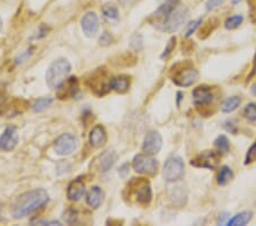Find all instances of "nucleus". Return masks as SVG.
I'll return each instance as SVG.
<instances>
[{"label":"nucleus","mask_w":256,"mask_h":226,"mask_svg":"<svg viewBox=\"0 0 256 226\" xmlns=\"http://www.w3.org/2000/svg\"><path fill=\"white\" fill-rule=\"evenodd\" d=\"M49 201V195L45 190H33V191L26 192L22 194L15 202L13 208V216L16 219L23 218L25 216L37 211L38 209L47 204Z\"/></svg>","instance_id":"1"},{"label":"nucleus","mask_w":256,"mask_h":226,"mask_svg":"<svg viewBox=\"0 0 256 226\" xmlns=\"http://www.w3.org/2000/svg\"><path fill=\"white\" fill-rule=\"evenodd\" d=\"M71 72L70 62L65 58L52 62L49 67L47 74H46V81L51 89H57L66 80L68 73Z\"/></svg>","instance_id":"2"},{"label":"nucleus","mask_w":256,"mask_h":226,"mask_svg":"<svg viewBox=\"0 0 256 226\" xmlns=\"http://www.w3.org/2000/svg\"><path fill=\"white\" fill-rule=\"evenodd\" d=\"M189 16L188 8L186 6L178 5L172 12L167 15V17L164 19L160 25V29L165 32H176L187 22Z\"/></svg>","instance_id":"3"},{"label":"nucleus","mask_w":256,"mask_h":226,"mask_svg":"<svg viewBox=\"0 0 256 226\" xmlns=\"http://www.w3.org/2000/svg\"><path fill=\"white\" fill-rule=\"evenodd\" d=\"M183 174H185V165L179 156H172L164 165L163 176L166 182L179 181L182 178Z\"/></svg>","instance_id":"4"},{"label":"nucleus","mask_w":256,"mask_h":226,"mask_svg":"<svg viewBox=\"0 0 256 226\" xmlns=\"http://www.w3.org/2000/svg\"><path fill=\"white\" fill-rule=\"evenodd\" d=\"M133 169L139 174H147V175H153L157 172L159 162L154 159L150 155H138L134 156L132 162Z\"/></svg>","instance_id":"5"},{"label":"nucleus","mask_w":256,"mask_h":226,"mask_svg":"<svg viewBox=\"0 0 256 226\" xmlns=\"http://www.w3.org/2000/svg\"><path fill=\"white\" fill-rule=\"evenodd\" d=\"M78 139L72 134H63L55 140V151L61 156H68L78 149Z\"/></svg>","instance_id":"6"},{"label":"nucleus","mask_w":256,"mask_h":226,"mask_svg":"<svg viewBox=\"0 0 256 226\" xmlns=\"http://www.w3.org/2000/svg\"><path fill=\"white\" fill-rule=\"evenodd\" d=\"M162 137H160V133L149 132L146 135L145 140H144L143 150L147 155L154 156L159 153L160 149H162Z\"/></svg>","instance_id":"7"},{"label":"nucleus","mask_w":256,"mask_h":226,"mask_svg":"<svg viewBox=\"0 0 256 226\" xmlns=\"http://www.w3.org/2000/svg\"><path fill=\"white\" fill-rule=\"evenodd\" d=\"M18 143V134L14 127H8L0 136V150L12 151Z\"/></svg>","instance_id":"8"},{"label":"nucleus","mask_w":256,"mask_h":226,"mask_svg":"<svg viewBox=\"0 0 256 226\" xmlns=\"http://www.w3.org/2000/svg\"><path fill=\"white\" fill-rule=\"evenodd\" d=\"M81 25L82 30H83L87 37H95L98 32V28H99V21H98L96 13H87L81 19Z\"/></svg>","instance_id":"9"},{"label":"nucleus","mask_w":256,"mask_h":226,"mask_svg":"<svg viewBox=\"0 0 256 226\" xmlns=\"http://www.w3.org/2000/svg\"><path fill=\"white\" fill-rule=\"evenodd\" d=\"M197 77H198V71L195 70V69H182V70L176 72L175 78H173V81L176 85H179V86L188 87L195 83L197 80Z\"/></svg>","instance_id":"10"},{"label":"nucleus","mask_w":256,"mask_h":226,"mask_svg":"<svg viewBox=\"0 0 256 226\" xmlns=\"http://www.w3.org/2000/svg\"><path fill=\"white\" fill-rule=\"evenodd\" d=\"M134 198H136L137 202H139L141 205L149 204L152 200V189L148 182L146 181H138V186L133 191Z\"/></svg>","instance_id":"11"},{"label":"nucleus","mask_w":256,"mask_h":226,"mask_svg":"<svg viewBox=\"0 0 256 226\" xmlns=\"http://www.w3.org/2000/svg\"><path fill=\"white\" fill-rule=\"evenodd\" d=\"M218 161H219V158L214 152L206 151V152L202 153V155H199L198 156H197L196 159L192 160V165L196 166V167H204V168L213 169V168H215L216 165H218Z\"/></svg>","instance_id":"12"},{"label":"nucleus","mask_w":256,"mask_h":226,"mask_svg":"<svg viewBox=\"0 0 256 226\" xmlns=\"http://www.w3.org/2000/svg\"><path fill=\"white\" fill-rule=\"evenodd\" d=\"M193 103L196 105H206V104L211 103L213 101V93L209 89V87L206 86H199L193 89L192 91Z\"/></svg>","instance_id":"13"},{"label":"nucleus","mask_w":256,"mask_h":226,"mask_svg":"<svg viewBox=\"0 0 256 226\" xmlns=\"http://www.w3.org/2000/svg\"><path fill=\"white\" fill-rule=\"evenodd\" d=\"M85 192V185L81 178L74 179L67 188V198L71 201H79Z\"/></svg>","instance_id":"14"},{"label":"nucleus","mask_w":256,"mask_h":226,"mask_svg":"<svg viewBox=\"0 0 256 226\" xmlns=\"http://www.w3.org/2000/svg\"><path fill=\"white\" fill-rule=\"evenodd\" d=\"M106 139H107L106 132H105V129L101 126H96L93 130H91L89 140L93 146L95 147L103 146L104 144L106 143Z\"/></svg>","instance_id":"15"},{"label":"nucleus","mask_w":256,"mask_h":226,"mask_svg":"<svg viewBox=\"0 0 256 226\" xmlns=\"http://www.w3.org/2000/svg\"><path fill=\"white\" fill-rule=\"evenodd\" d=\"M129 86H130L129 78L124 77V75L113 78V79H111L110 83H108V88L117 91V93H126V91L129 89Z\"/></svg>","instance_id":"16"},{"label":"nucleus","mask_w":256,"mask_h":226,"mask_svg":"<svg viewBox=\"0 0 256 226\" xmlns=\"http://www.w3.org/2000/svg\"><path fill=\"white\" fill-rule=\"evenodd\" d=\"M104 199V192L101 191V189L95 186L88 192L87 194V204L93 208H98L101 205Z\"/></svg>","instance_id":"17"},{"label":"nucleus","mask_w":256,"mask_h":226,"mask_svg":"<svg viewBox=\"0 0 256 226\" xmlns=\"http://www.w3.org/2000/svg\"><path fill=\"white\" fill-rule=\"evenodd\" d=\"M60 87L66 88V89H63V88H62L60 93H58V96H60V98H65L67 96H73V95H75V91L78 90L77 78H70L68 80L66 79L63 84L61 85Z\"/></svg>","instance_id":"18"},{"label":"nucleus","mask_w":256,"mask_h":226,"mask_svg":"<svg viewBox=\"0 0 256 226\" xmlns=\"http://www.w3.org/2000/svg\"><path fill=\"white\" fill-rule=\"evenodd\" d=\"M253 217V214L251 211H242L240 214L236 215L231 219H229L226 222V225L229 226H244L246 224H248L251 222V219Z\"/></svg>","instance_id":"19"},{"label":"nucleus","mask_w":256,"mask_h":226,"mask_svg":"<svg viewBox=\"0 0 256 226\" xmlns=\"http://www.w3.org/2000/svg\"><path fill=\"white\" fill-rule=\"evenodd\" d=\"M115 161H116L115 153L111 152V151H107L106 153H104L100 159V165L101 168H103V172H107L108 169L112 168L114 163H115Z\"/></svg>","instance_id":"20"},{"label":"nucleus","mask_w":256,"mask_h":226,"mask_svg":"<svg viewBox=\"0 0 256 226\" xmlns=\"http://www.w3.org/2000/svg\"><path fill=\"white\" fill-rule=\"evenodd\" d=\"M240 98L237 97V96H232V97H229L226 98L224 101V103L222 104V112L224 113H230L232 111H235L237 107L240 105Z\"/></svg>","instance_id":"21"},{"label":"nucleus","mask_w":256,"mask_h":226,"mask_svg":"<svg viewBox=\"0 0 256 226\" xmlns=\"http://www.w3.org/2000/svg\"><path fill=\"white\" fill-rule=\"evenodd\" d=\"M232 178H234V173H232V170L229 168L228 166H223L221 170H220L219 177H218L219 185L223 186V185L228 184Z\"/></svg>","instance_id":"22"},{"label":"nucleus","mask_w":256,"mask_h":226,"mask_svg":"<svg viewBox=\"0 0 256 226\" xmlns=\"http://www.w3.org/2000/svg\"><path fill=\"white\" fill-rule=\"evenodd\" d=\"M186 193H183V190L180 188V186H176V188H173L172 192H171V198H172L173 201L176 204L182 205L186 202Z\"/></svg>","instance_id":"23"},{"label":"nucleus","mask_w":256,"mask_h":226,"mask_svg":"<svg viewBox=\"0 0 256 226\" xmlns=\"http://www.w3.org/2000/svg\"><path fill=\"white\" fill-rule=\"evenodd\" d=\"M103 14L105 15V17L110 19H116L119 17V11H117L116 6H114L113 4L104 5Z\"/></svg>","instance_id":"24"},{"label":"nucleus","mask_w":256,"mask_h":226,"mask_svg":"<svg viewBox=\"0 0 256 226\" xmlns=\"http://www.w3.org/2000/svg\"><path fill=\"white\" fill-rule=\"evenodd\" d=\"M242 21H244V17L241 15H235L232 17H229L225 21V28L228 30H234V29H237L239 25L241 24Z\"/></svg>","instance_id":"25"},{"label":"nucleus","mask_w":256,"mask_h":226,"mask_svg":"<svg viewBox=\"0 0 256 226\" xmlns=\"http://www.w3.org/2000/svg\"><path fill=\"white\" fill-rule=\"evenodd\" d=\"M214 145L216 149L220 151V152L225 153V152H228V150H229V140L224 135H221L215 139Z\"/></svg>","instance_id":"26"},{"label":"nucleus","mask_w":256,"mask_h":226,"mask_svg":"<svg viewBox=\"0 0 256 226\" xmlns=\"http://www.w3.org/2000/svg\"><path fill=\"white\" fill-rule=\"evenodd\" d=\"M51 103H52V98H50V97L40 98V100H38L37 102H35L33 109H34L35 112H41V111L47 109V107L50 105Z\"/></svg>","instance_id":"27"},{"label":"nucleus","mask_w":256,"mask_h":226,"mask_svg":"<svg viewBox=\"0 0 256 226\" xmlns=\"http://www.w3.org/2000/svg\"><path fill=\"white\" fill-rule=\"evenodd\" d=\"M244 112H245L246 119L252 121V122L256 121V104L255 103L248 104V105L245 107Z\"/></svg>","instance_id":"28"},{"label":"nucleus","mask_w":256,"mask_h":226,"mask_svg":"<svg viewBox=\"0 0 256 226\" xmlns=\"http://www.w3.org/2000/svg\"><path fill=\"white\" fill-rule=\"evenodd\" d=\"M130 45L134 51H141V49H143V37L138 34L133 35L132 37H131Z\"/></svg>","instance_id":"29"},{"label":"nucleus","mask_w":256,"mask_h":226,"mask_svg":"<svg viewBox=\"0 0 256 226\" xmlns=\"http://www.w3.org/2000/svg\"><path fill=\"white\" fill-rule=\"evenodd\" d=\"M254 161H256V143H254L251 147H249L247 155H246L245 158V165H249V163Z\"/></svg>","instance_id":"30"},{"label":"nucleus","mask_w":256,"mask_h":226,"mask_svg":"<svg viewBox=\"0 0 256 226\" xmlns=\"http://www.w3.org/2000/svg\"><path fill=\"white\" fill-rule=\"evenodd\" d=\"M201 23H202V19H196V21L190 23V24L188 25V29H187V31H186V37H190V35L196 31V29L199 27Z\"/></svg>","instance_id":"31"},{"label":"nucleus","mask_w":256,"mask_h":226,"mask_svg":"<svg viewBox=\"0 0 256 226\" xmlns=\"http://www.w3.org/2000/svg\"><path fill=\"white\" fill-rule=\"evenodd\" d=\"M223 4V0H208V4H206V9L208 11H213V9L218 8L219 6H221Z\"/></svg>","instance_id":"32"},{"label":"nucleus","mask_w":256,"mask_h":226,"mask_svg":"<svg viewBox=\"0 0 256 226\" xmlns=\"http://www.w3.org/2000/svg\"><path fill=\"white\" fill-rule=\"evenodd\" d=\"M64 218L67 223L72 224V223H74L75 219H77V212H75L74 210H68V211L65 212Z\"/></svg>","instance_id":"33"},{"label":"nucleus","mask_w":256,"mask_h":226,"mask_svg":"<svg viewBox=\"0 0 256 226\" xmlns=\"http://www.w3.org/2000/svg\"><path fill=\"white\" fill-rule=\"evenodd\" d=\"M176 46V38H171V40L169 41V44H167V47L165 48V51H164V53L162 55V58L167 56L171 53V51H172L173 48H175Z\"/></svg>","instance_id":"34"},{"label":"nucleus","mask_w":256,"mask_h":226,"mask_svg":"<svg viewBox=\"0 0 256 226\" xmlns=\"http://www.w3.org/2000/svg\"><path fill=\"white\" fill-rule=\"evenodd\" d=\"M99 41H100L101 45H108L112 41V38H111V35H108V34H104L103 37H100Z\"/></svg>","instance_id":"35"},{"label":"nucleus","mask_w":256,"mask_h":226,"mask_svg":"<svg viewBox=\"0 0 256 226\" xmlns=\"http://www.w3.org/2000/svg\"><path fill=\"white\" fill-rule=\"evenodd\" d=\"M228 216H229L228 212H223V214H221V217H219L218 221L219 224H224L225 219H228Z\"/></svg>","instance_id":"36"},{"label":"nucleus","mask_w":256,"mask_h":226,"mask_svg":"<svg viewBox=\"0 0 256 226\" xmlns=\"http://www.w3.org/2000/svg\"><path fill=\"white\" fill-rule=\"evenodd\" d=\"M120 4L123 5V6H127V5H130L132 4V2L134 1V0H119Z\"/></svg>","instance_id":"37"},{"label":"nucleus","mask_w":256,"mask_h":226,"mask_svg":"<svg viewBox=\"0 0 256 226\" xmlns=\"http://www.w3.org/2000/svg\"><path fill=\"white\" fill-rule=\"evenodd\" d=\"M252 94H253V95H255V96H256V84H255L254 86H253V88H252Z\"/></svg>","instance_id":"38"},{"label":"nucleus","mask_w":256,"mask_h":226,"mask_svg":"<svg viewBox=\"0 0 256 226\" xmlns=\"http://www.w3.org/2000/svg\"><path fill=\"white\" fill-rule=\"evenodd\" d=\"M1 27H2V21L1 18H0V30H1Z\"/></svg>","instance_id":"39"}]
</instances>
